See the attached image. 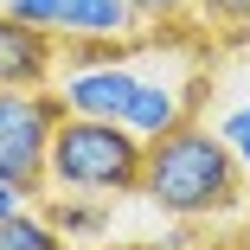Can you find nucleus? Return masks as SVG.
Instances as JSON below:
<instances>
[{
  "mask_svg": "<svg viewBox=\"0 0 250 250\" xmlns=\"http://www.w3.org/2000/svg\"><path fill=\"white\" fill-rule=\"evenodd\" d=\"M186 103H192V90H180V83H167V77H141V90H135V103H128L122 122H128L141 141H154V135H173L180 122H192Z\"/></svg>",
  "mask_w": 250,
  "mask_h": 250,
  "instance_id": "nucleus-7",
  "label": "nucleus"
},
{
  "mask_svg": "<svg viewBox=\"0 0 250 250\" xmlns=\"http://www.w3.org/2000/svg\"><path fill=\"white\" fill-rule=\"evenodd\" d=\"M20 206H26V192H20V186H7V180H0V218H13Z\"/></svg>",
  "mask_w": 250,
  "mask_h": 250,
  "instance_id": "nucleus-14",
  "label": "nucleus"
},
{
  "mask_svg": "<svg viewBox=\"0 0 250 250\" xmlns=\"http://www.w3.org/2000/svg\"><path fill=\"white\" fill-rule=\"evenodd\" d=\"M0 250H71V237L45 218V212H13V218H0Z\"/></svg>",
  "mask_w": 250,
  "mask_h": 250,
  "instance_id": "nucleus-9",
  "label": "nucleus"
},
{
  "mask_svg": "<svg viewBox=\"0 0 250 250\" xmlns=\"http://www.w3.org/2000/svg\"><path fill=\"white\" fill-rule=\"evenodd\" d=\"M141 199L167 218L186 225H212L250 206V167L225 147L218 128L206 122H180L173 135L147 141V167H141Z\"/></svg>",
  "mask_w": 250,
  "mask_h": 250,
  "instance_id": "nucleus-1",
  "label": "nucleus"
},
{
  "mask_svg": "<svg viewBox=\"0 0 250 250\" xmlns=\"http://www.w3.org/2000/svg\"><path fill=\"white\" fill-rule=\"evenodd\" d=\"M64 39L116 52V45L141 39V13H135V0H64Z\"/></svg>",
  "mask_w": 250,
  "mask_h": 250,
  "instance_id": "nucleus-6",
  "label": "nucleus"
},
{
  "mask_svg": "<svg viewBox=\"0 0 250 250\" xmlns=\"http://www.w3.org/2000/svg\"><path fill=\"white\" fill-rule=\"evenodd\" d=\"M64 122L58 90H0V180L26 199H52V135Z\"/></svg>",
  "mask_w": 250,
  "mask_h": 250,
  "instance_id": "nucleus-3",
  "label": "nucleus"
},
{
  "mask_svg": "<svg viewBox=\"0 0 250 250\" xmlns=\"http://www.w3.org/2000/svg\"><path fill=\"white\" fill-rule=\"evenodd\" d=\"M141 167H147V141L128 122L64 116L52 135V192L122 199V192H141Z\"/></svg>",
  "mask_w": 250,
  "mask_h": 250,
  "instance_id": "nucleus-2",
  "label": "nucleus"
},
{
  "mask_svg": "<svg viewBox=\"0 0 250 250\" xmlns=\"http://www.w3.org/2000/svg\"><path fill=\"white\" fill-rule=\"evenodd\" d=\"M71 52H77V64L52 83L58 103H64V116H103V122H122L128 103H135V90H141V71L122 64V58H109L103 45H71Z\"/></svg>",
  "mask_w": 250,
  "mask_h": 250,
  "instance_id": "nucleus-4",
  "label": "nucleus"
},
{
  "mask_svg": "<svg viewBox=\"0 0 250 250\" xmlns=\"http://www.w3.org/2000/svg\"><path fill=\"white\" fill-rule=\"evenodd\" d=\"M7 13L26 26H45V32H64V0H7Z\"/></svg>",
  "mask_w": 250,
  "mask_h": 250,
  "instance_id": "nucleus-11",
  "label": "nucleus"
},
{
  "mask_svg": "<svg viewBox=\"0 0 250 250\" xmlns=\"http://www.w3.org/2000/svg\"><path fill=\"white\" fill-rule=\"evenodd\" d=\"M135 13H141V26L147 20H154V26H180L192 13V0H135Z\"/></svg>",
  "mask_w": 250,
  "mask_h": 250,
  "instance_id": "nucleus-13",
  "label": "nucleus"
},
{
  "mask_svg": "<svg viewBox=\"0 0 250 250\" xmlns=\"http://www.w3.org/2000/svg\"><path fill=\"white\" fill-rule=\"evenodd\" d=\"M192 13L218 32H250V0H192Z\"/></svg>",
  "mask_w": 250,
  "mask_h": 250,
  "instance_id": "nucleus-10",
  "label": "nucleus"
},
{
  "mask_svg": "<svg viewBox=\"0 0 250 250\" xmlns=\"http://www.w3.org/2000/svg\"><path fill=\"white\" fill-rule=\"evenodd\" d=\"M218 135H225V147H231V154L250 167V103H237V109L218 122Z\"/></svg>",
  "mask_w": 250,
  "mask_h": 250,
  "instance_id": "nucleus-12",
  "label": "nucleus"
},
{
  "mask_svg": "<svg viewBox=\"0 0 250 250\" xmlns=\"http://www.w3.org/2000/svg\"><path fill=\"white\" fill-rule=\"evenodd\" d=\"M45 218H52L71 244L77 237H109V199H83V192H52L45 199Z\"/></svg>",
  "mask_w": 250,
  "mask_h": 250,
  "instance_id": "nucleus-8",
  "label": "nucleus"
},
{
  "mask_svg": "<svg viewBox=\"0 0 250 250\" xmlns=\"http://www.w3.org/2000/svg\"><path fill=\"white\" fill-rule=\"evenodd\" d=\"M225 250H250V244H225Z\"/></svg>",
  "mask_w": 250,
  "mask_h": 250,
  "instance_id": "nucleus-16",
  "label": "nucleus"
},
{
  "mask_svg": "<svg viewBox=\"0 0 250 250\" xmlns=\"http://www.w3.org/2000/svg\"><path fill=\"white\" fill-rule=\"evenodd\" d=\"M103 250H167V244H103Z\"/></svg>",
  "mask_w": 250,
  "mask_h": 250,
  "instance_id": "nucleus-15",
  "label": "nucleus"
},
{
  "mask_svg": "<svg viewBox=\"0 0 250 250\" xmlns=\"http://www.w3.org/2000/svg\"><path fill=\"white\" fill-rule=\"evenodd\" d=\"M58 32L26 26L0 7V90H52L58 77Z\"/></svg>",
  "mask_w": 250,
  "mask_h": 250,
  "instance_id": "nucleus-5",
  "label": "nucleus"
}]
</instances>
